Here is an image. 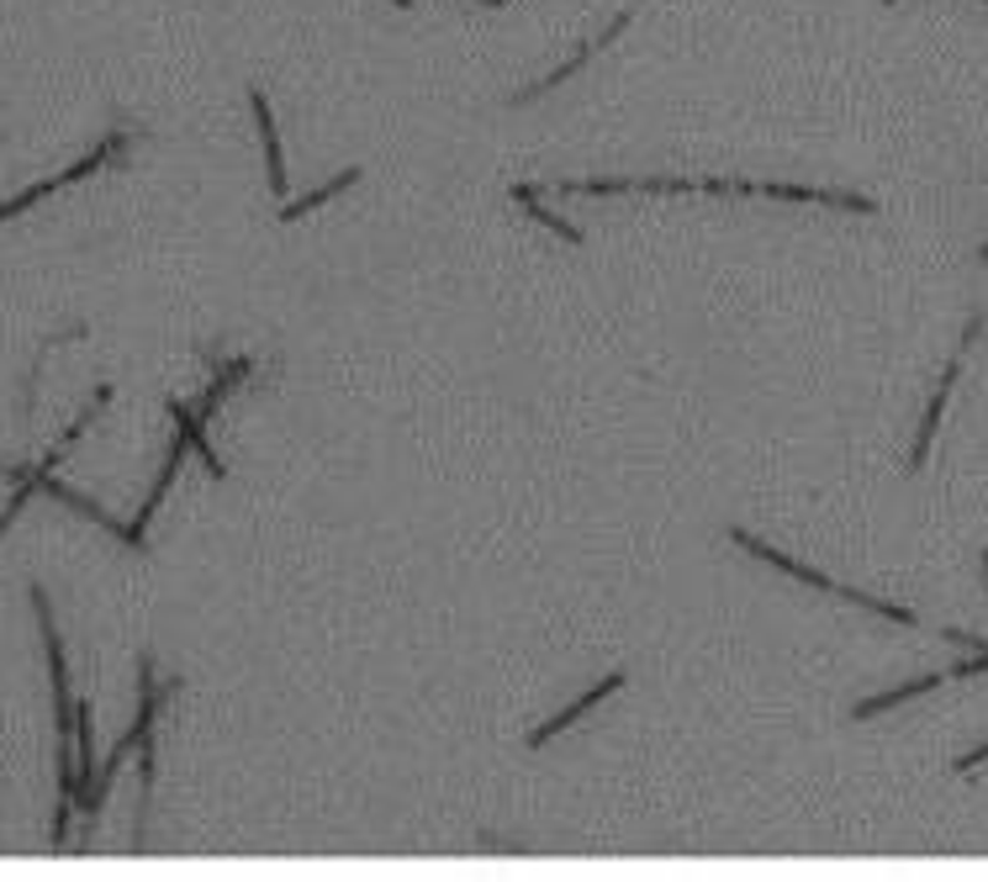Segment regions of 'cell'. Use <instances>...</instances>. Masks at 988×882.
Listing matches in <instances>:
<instances>
[{
    "mask_svg": "<svg viewBox=\"0 0 988 882\" xmlns=\"http://www.w3.org/2000/svg\"><path fill=\"white\" fill-rule=\"evenodd\" d=\"M984 334V317H973L967 328H962V349ZM962 349H956V360L941 371V386H936V397H930V408H925V423H920V434H915V449H909V471H920L925 466V455H930V439H936V423H941V408H947V397H952V386H956V371H962Z\"/></svg>",
    "mask_w": 988,
    "mask_h": 882,
    "instance_id": "6da1fadb",
    "label": "cell"
},
{
    "mask_svg": "<svg viewBox=\"0 0 988 882\" xmlns=\"http://www.w3.org/2000/svg\"><path fill=\"white\" fill-rule=\"evenodd\" d=\"M730 540L740 544L746 555H756V560H767V566H778V571H787V577H798L804 587H819V592H835V597H846V603H856V592L852 587H835L830 577H819V571H809L804 560H787L783 549H772V544H761L756 534H746V529H730Z\"/></svg>",
    "mask_w": 988,
    "mask_h": 882,
    "instance_id": "7a4b0ae2",
    "label": "cell"
},
{
    "mask_svg": "<svg viewBox=\"0 0 988 882\" xmlns=\"http://www.w3.org/2000/svg\"><path fill=\"white\" fill-rule=\"evenodd\" d=\"M249 106H254V122H260V143H265V165H270V191L286 196V159H280V133H275V111L260 90H249Z\"/></svg>",
    "mask_w": 988,
    "mask_h": 882,
    "instance_id": "3957f363",
    "label": "cell"
},
{
    "mask_svg": "<svg viewBox=\"0 0 988 882\" xmlns=\"http://www.w3.org/2000/svg\"><path fill=\"white\" fill-rule=\"evenodd\" d=\"M618 687H624V672H614V677H603L598 687H592V692H587V698H577L571 709L561 713V718H550L545 729H534V735H529V746H550V740H555V735H561L566 724H577V718H581L587 709H592V703H603V698H609V692H618Z\"/></svg>",
    "mask_w": 988,
    "mask_h": 882,
    "instance_id": "277c9868",
    "label": "cell"
},
{
    "mask_svg": "<svg viewBox=\"0 0 988 882\" xmlns=\"http://www.w3.org/2000/svg\"><path fill=\"white\" fill-rule=\"evenodd\" d=\"M941 681H947V672H941V677L904 681V687H893V692H883V698H867V703H856V709H852V718H872V713H883V709H899V703L920 698V692H930V687H941Z\"/></svg>",
    "mask_w": 988,
    "mask_h": 882,
    "instance_id": "5b68a950",
    "label": "cell"
},
{
    "mask_svg": "<svg viewBox=\"0 0 988 882\" xmlns=\"http://www.w3.org/2000/svg\"><path fill=\"white\" fill-rule=\"evenodd\" d=\"M513 202L523 206V212H529L534 222H545V228H550L555 238H566V243H581V228H571L566 217H555L550 206H540V202H534V185H513Z\"/></svg>",
    "mask_w": 988,
    "mask_h": 882,
    "instance_id": "8992f818",
    "label": "cell"
},
{
    "mask_svg": "<svg viewBox=\"0 0 988 882\" xmlns=\"http://www.w3.org/2000/svg\"><path fill=\"white\" fill-rule=\"evenodd\" d=\"M170 412H174V423H180V434H185V444H191V449H196V455L206 460V471L222 475V460L212 455V444H206V434H202V418L185 408V402H170Z\"/></svg>",
    "mask_w": 988,
    "mask_h": 882,
    "instance_id": "52a82bcc",
    "label": "cell"
},
{
    "mask_svg": "<svg viewBox=\"0 0 988 882\" xmlns=\"http://www.w3.org/2000/svg\"><path fill=\"white\" fill-rule=\"evenodd\" d=\"M354 180H360V170H344V174H334V180H328V185H317L312 196H302V202H291V206H280V222H297V217H308L312 206H323L328 196H339V191H349Z\"/></svg>",
    "mask_w": 988,
    "mask_h": 882,
    "instance_id": "ba28073f",
    "label": "cell"
},
{
    "mask_svg": "<svg viewBox=\"0 0 988 882\" xmlns=\"http://www.w3.org/2000/svg\"><path fill=\"white\" fill-rule=\"evenodd\" d=\"M249 371H254V360H233L228 371L206 386V397H202V408H196V418H212V412H217V402H222V397H228V391H233V386H239Z\"/></svg>",
    "mask_w": 988,
    "mask_h": 882,
    "instance_id": "9c48e42d",
    "label": "cell"
},
{
    "mask_svg": "<svg viewBox=\"0 0 988 882\" xmlns=\"http://www.w3.org/2000/svg\"><path fill=\"white\" fill-rule=\"evenodd\" d=\"M122 143H128V137H122V133H111V137H106V143H101V148H96V154H85V159H80V165H69V170L59 174V180H64V185H69V180H85V174H91V170H101V165H106V159H111V154H122Z\"/></svg>",
    "mask_w": 988,
    "mask_h": 882,
    "instance_id": "30bf717a",
    "label": "cell"
},
{
    "mask_svg": "<svg viewBox=\"0 0 988 882\" xmlns=\"http://www.w3.org/2000/svg\"><path fill=\"white\" fill-rule=\"evenodd\" d=\"M391 5H402V11H412V0H391Z\"/></svg>",
    "mask_w": 988,
    "mask_h": 882,
    "instance_id": "8fae6325",
    "label": "cell"
},
{
    "mask_svg": "<svg viewBox=\"0 0 988 882\" xmlns=\"http://www.w3.org/2000/svg\"><path fill=\"white\" fill-rule=\"evenodd\" d=\"M0 475H11V466H0Z\"/></svg>",
    "mask_w": 988,
    "mask_h": 882,
    "instance_id": "7c38bea8",
    "label": "cell"
},
{
    "mask_svg": "<svg viewBox=\"0 0 988 882\" xmlns=\"http://www.w3.org/2000/svg\"><path fill=\"white\" fill-rule=\"evenodd\" d=\"M486 5H503V0H486Z\"/></svg>",
    "mask_w": 988,
    "mask_h": 882,
    "instance_id": "4fadbf2b",
    "label": "cell"
},
{
    "mask_svg": "<svg viewBox=\"0 0 988 882\" xmlns=\"http://www.w3.org/2000/svg\"><path fill=\"white\" fill-rule=\"evenodd\" d=\"M984 259H988V243H984Z\"/></svg>",
    "mask_w": 988,
    "mask_h": 882,
    "instance_id": "5bb4252c",
    "label": "cell"
},
{
    "mask_svg": "<svg viewBox=\"0 0 988 882\" xmlns=\"http://www.w3.org/2000/svg\"><path fill=\"white\" fill-rule=\"evenodd\" d=\"M984 5H988V0H984Z\"/></svg>",
    "mask_w": 988,
    "mask_h": 882,
    "instance_id": "9a60e30c",
    "label": "cell"
}]
</instances>
